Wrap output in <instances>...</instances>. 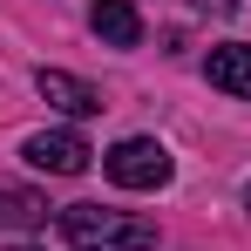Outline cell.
Returning <instances> with one entry per match:
<instances>
[{
    "instance_id": "obj_1",
    "label": "cell",
    "mask_w": 251,
    "mask_h": 251,
    "mask_svg": "<svg viewBox=\"0 0 251 251\" xmlns=\"http://www.w3.org/2000/svg\"><path fill=\"white\" fill-rule=\"evenodd\" d=\"M61 238L75 251H156V224L136 210H109V204H68Z\"/></svg>"
},
{
    "instance_id": "obj_2",
    "label": "cell",
    "mask_w": 251,
    "mask_h": 251,
    "mask_svg": "<svg viewBox=\"0 0 251 251\" xmlns=\"http://www.w3.org/2000/svg\"><path fill=\"white\" fill-rule=\"evenodd\" d=\"M102 170H109V183H123V190H163L170 176H176V163H170V150L156 136H123V143L102 156Z\"/></svg>"
},
{
    "instance_id": "obj_3",
    "label": "cell",
    "mask_w": 251,
    "mask_h": 251,
    "mask_svg": "<svg viewBox=\"0 0 251 251\" xmlns=\"http://www.w3.org/2000/svg\"><path fill=\"white\" fill-rule=\"evenodd\" d=\"M21 156H27L34 170H48V176H82L95 150H88L75 129H41V136H27V150H21Z\"/></svg>"
},
{
    "instance_id": "obj_4",
    "label": "cell",
    "mask_w": 251,
    "mask_h": 251,
    "mask_svg": "<svg viewBox=\"0 0 251 251\" xmlns=\"http://www.w3.org/2000/svg\"><path fill=\"white\" fill-rule=\"evenodd\" d=\"M34 88H41V102H54V109H61V116H75V123L102 109V95H95L82 75H68V68H41V75H34Z\"/></svg>"
},
{
    "instance_id": "obj_5",
    "label": "cell",
    "mask_w": 251,
    "mask_h": 251,
    "mask_svg": "<svg viewBox=\"0 0 251 251\" xmlns=\"http://www.w3.org/2000/svg\"><path fill=\"white\" fill-rule=\"evenodd\" d=\"M204 75H210V88H224V95L251 102V48H245V41L210 48V54H204Z\"/></svg>"
},
{
    "instance_id": "obj_6",
    "label": "cell",
    "mask_w": 251,
    "mask_h": 251,
    "mask_svg": "<svg viewBox=\"0 0 251 251\" xmlns=\"http://www.w3.org/2000/svg\"><path fill=\"white\" fill-rule=\"evenodd\" d=\"M88 27H95L109 48H136L143 41V14H136L129 0H95V7H88Z\"/></svg>"
},
{
    "instance_id": "obj_7",
    "label": "cell",
    "mask_w": 251,
    "mask_h": 251,
    "mask_svg": "<svg viewBox=\"0 0 251 251\" xmlns=\"http://www.w3.org/2000/svg\"><path fill=\"white\" fill-rule=\"evenodd\" d=\"M0 224H14V231H41V224H48V197L21 190V183H0Z\"/></svg>"
},
{
    "instance_id": "obj_8",
    "label": "cell",
    "mask_w": 251,
    "mask_h": 251,
    "mask_svg": "<svg viewBox=\"0 0 251 251\" xmlns=\"http://www.w3.org/2000/svg\"><path fill=\"white\" fill-rule=\"evenodd\" d=\"M190 7H204V14H238V0H190Z\"/></svg>"
},
{
    "instance_id": "obj_9",
    "label": "cell",
    "mask_w": 251,
    "mask_h": 251,
    "mask_svg": "<svg viewBox=\"0 0 251 251\" xmlns=\"http://www.w3.org/2000/svg\"><path fill=\"white\" fill-rule=\"evenodd\" d=\"M245 204H251V183H245Z\"/></svg>"
},
{
    "instance_id": "obj_10",
    "label": "cell",
    "mask_w": 251,
    "mask_h": 251,
    "mask_svg": "<svg viewBox=\"0 0 251 251\" xmlns=\"http://www.w3.org/2000/svg\"><path fill=\"white\" fill-rule=\"evenodd\" d=\"M14 251H34V245H14Z\"/></svg>"
}]
</instances>
